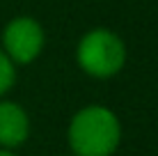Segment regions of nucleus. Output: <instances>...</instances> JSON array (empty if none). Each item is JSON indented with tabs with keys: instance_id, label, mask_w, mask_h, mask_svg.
Instances as JSON below:
<instances>
[{
	"instance_id": "nucleus-1",
	"label": "nucleus",
	"mask_w": 158,
	"mask_h": 156,
	"mask_svg": "<svg viewBox=\"0 0 158 156\" xmlns=\"http://www.w3.org/2000/svg\"><path fill=\"white\" fill-rule=\"evenodd\" d=\"M67 140L76 156H112L122 142L119 117L108 106H85L69 122Z\"/></svg>"
},
{
	"instance_id": "nucleus-6",
	"label": "nucleus",
	"mask_w": 158,
	"mask_h": 156,
	"mask_svg": "<svg viewBox=\"0 0 158 156\" xmlns=\"http://www.w3.org/2000/svg\"><path fill=\"white\" fill-rule=\"evenodd\" d=\"M0 156H19L14 149H7V147H0Z\"/></svg>"
},
{
	"instance_id": "nucleus-5",
	"label": "nucleus",
	"mask_w": 158,
	"mask_h": 156,
	"mask_svg": "<svg viewBox=\"0 0 158 156\" xmlns=\"http://www.w3.org/2000/svg\"><path fill=\"white\" fill-rule=\"evenodd\" d=\"M14 83H16V64L0 48V99L14 87Z\"/></svg>"
},
{
	"instance_id": "nucleus-4",
	"label": "nucleus",
	"mask_w": 158,
	"mask_h": 156,
	"mask_svg": "<svg viewBox=\"0 0 158 156\" xmlns=\"http://www.w3.org/2000/svg\"><path fill=\"white\" fill-rule=\"evenodd\" d=\"M30 136V117L16 101L0 99V147H21Z\"/></svg>"
},
{
	"instance_id": "nucleus-3",
	"label": "nucleus",
	"mask_w": 158,
	"mask_h": 156,
	"mask_svg": "<svg viewBox=\"0 0 158 156\" xmlns=\"http://www.w3.org/2000/svg\"><path fill=\"white\" fill-rule=\"evenodd\" d=\"M44 44H46V35L39 21L32 16H14L2 30V51L16 67L32 64L41 55Z\"/></svg>"
},
{
	"instance_id": "nucleus-2",
	"label": "nucleus",
	"mask_w": 158,
	"mask_h": 156,
	"mask_svg": "<svg viewBox=\"0 0 158 156\" xmlns=\"http://www.w3.org/2000/svg\"><path fill=\"white\" fill-rule=\"evenodd\" d=\"M76 62L92 78H112L126 64V44L117 32L94 28L80 37L76 46Z\"/></svg>"
}]
</instances>
